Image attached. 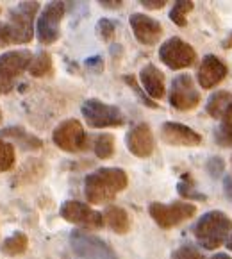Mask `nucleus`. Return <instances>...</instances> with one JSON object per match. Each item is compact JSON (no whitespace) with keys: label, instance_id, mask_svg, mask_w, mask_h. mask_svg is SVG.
I'll list each match as a JSON object with an SVG mask.
<instances>
[{"label":"nucleus","instance_id":"f257e3e1","mask_svg":"<svg viewBox=\"0 0 232 259\" xmlns=\"http://www.w3.org/2000/svg\"><path fill=\"white\" fill-rule=\"evenodd\" d=\"M129 184V177L122 168H99L84 181V195L89 204L111 202Z\"/></svg>","mask_w":232,"mask_h":259},{"label":"nucleus","instance_id":"f03ea898","mask_svg":"<svg viewBox=\"0 0 232 259\" xmlns=\"http://www.w3.org/2000/svg\"><path fill=\"white\" fill-rule=\"evenodd\" d=\"M232 234V220L223 211H209L202 214L195 225V238L206 250L221 247Z\"/></svg>","mask_w":232,"mask_h":259},{"label":"nucleus","instance_id":"7ed1b4c3","mask_svg":"<svg viewBox=\"0 0 232 259\" xmlns=\"http://www.w3.org/2000/svg\"><path fill=\"white\" fill-rule=\"evenodd\" d=\"M39 11V2H22L9 11L8 29L11 34V43L25 45L34 36V16Z\"/></svg>","mask_w":232,"mask_h":259},{"label":"nucleus","instance_id":"20e7f679","mask_svg":"<svg viewBox=\"0 0 232 259\" xmlns=\"http://www.w3.org/2000/svg\"><path fill=\"white\" fill-rule=\"evenodd\" d=\"M32 56L29 50H11L0 56V95L15 90L16 79L29 68Z\"/></svg>","mask_w":232,"mask_h":259},{"label":"nucleus","instance_id":"39448f33","mask_svg":"<svg viewBox=\"0 0 232 259\" xmlns=\"http://www.w3.org/2000/svg\"><path fill=\"white\" fill-rule=\"evenodd\" d=\"M82 116L93 129H107V127H120L125 123V116L116 106H111L102 100L88 99L80 107Z\"/></svg>","mask_w":232,"mask_h":259},{"label":"nucleus","instance_id":"423d86ee","mask_svg":"<svg viewBox=\"0 0 232 259\" xmlns=\"http://www.w3.org/2000/svg\"><path fill=\"white\" fill-rule=\"evenodd\" d=\"M150 217L154 218L159 227L171 229L175 225L182 224V222L190 220L197 213V206L191 202H173V204H161L152 202L149 207Z\"/></svg>","mask_w":232,"mask_h":259},{"label":"nucleus","instance_id":"0eeeda50","mask_svg":"<svg viewBox=\"0 0 232 259\" xmlns=\"http://www.w3.org/2000/svg\"><path fill=\"white\" fill-rule=\"evenodd\" d=\"M52 141L56 143L57 149L65 150V152L75 154L82 152L88 145V138L84 133V127L79 120H65L54 129Z\"/></svg>","mask_w":232,"mask_h":259},{"label":"nucleus","instance_id":"6e6552de","mask_svg":"<svg viewBox=\"0 0 232 259\" xmlns=\"http://www.w3.org/2000/svg\"><path fill=\"white\" fill-rule=\"evenodd\" d=\"M70 245L80 259H118L106 241L84 231H73L70 234Z\"/></svg>","mask_w":232,"mask_h":259},{"label":"nucleus","instance_id":"1a4fd4ad","mask_svg":"<svg viewBox=\"0 0 232 259\" xmlns=\"http://www.w3.org/2000/svg\"><path fill=\"white\" fill-rule=\"evenodd\" d=\"M65 16V2H49L36 23V34L41 45H52L59 38V27Z\"/></svg>","mask_w":232,"mask_h":259},{"label":"nucleus","instance_id":"9d476101","mask_svg":"<svg viewBox=\"0 0 232 259\" xmlns=\"http://www.w3.org/2000/svg\"><path fill=\"white\" fill-rule=\"evenodd\" d=\"M159 59L171 70H184L197 61V52L180 38H170L159 47Z\"/></svg>","mask_w":232,"mask_h":259},{"label":"nucleus","instance_id":"9b49d317","mask_svg":"<svg viewBox=\"0 0 232 259\" xmlns=\"http://www.w3.org/2000/svg\"><path fill=\"white\" fill-rule=\"evenodd\" d=\"M61 217L66 222L80 229H86V231H99L104 227L102 213L91 209L88 204L79 202V200H66L61 206Z\"/></svg>","mask_w":232,"mask_h":259},{"label":"nucleus","instance_id":"f8f14e48","mask_svg":"<svg viewBox=\"0 0 232 259\" xmlns=\"http://www.w3.org/2000/svg\"><path fill=\"white\" fill-rule=\"evenodd\" d=\"M170 104L179 111H191L200 104V93L195 88V82L191 75L180 73L171 82Z\"/></svg>","mask_w":232,"mask_h":259},{"label":"nucleus","instance_id":"ddd939ff","mask_svg":"<svg viewBox=\"0 0 232 259\" xmlns=\"http://www.w3.org/2000/svg\"><path fill=\"white\" fill-rule=\"evenodd\" d=\"M129 23L134 36H136V39L141 45L152 47L159 43L161 36H163V25L156 18L143 15V13H134L130 16Z\"/></svg>","mask_w":232,"mask_h":259},{"label":"nucleus","instance_id":"4468645a","mask_svg":"<svg viewBox=\"0 0 232 259\" xmlns=\"http://www.w3.org/2000/svg\"><path fill=\"white\" fill-rule=\"evenodd\" d=\"M125 143L130 154H134L136 157H143V159L152 156L154 149H156V140H154L152 129L149 123H136L127 133Z\"/></svg>","mask_w":232,"mask_h":259},{"label":"nucleus","instance_id":"2eb2a0df","mask_svg":"<svg viewBox=\"0 0 232 259\" xmlns=\"http://www.w3.org/2000/svg\"><path fill=\"white\" fill-rule=\"evenodd\" d=\"M161 138L164 143L173 147H197L202 143V136L191 127L179 122H166L161 127Z\"/></svg>","mask_w":232,"mask_h":259},{"label":"nucleus","instance_id":"dca6fc26","mask_svg":"<svg viewBox=\"0 0 232 259\" xmlns=\"http://www.w3.org/2000/svg\"><path fill=\"white\" fill-rule=\"evenodd\" d=\"M227 77V66L225 63L221 61L220 57L213 56H206L202 59L200 66H198V72H197V79L198 84H200L204 90H211L214 86L221 82V80Z\"/></svg>","mask_w":232,"mask_h":259},{"label":"nucleus","instance_id":"f3484780","mask_svg":"<svg viewBox=\"0 0 232 259\" xmlns=\"http://www.w3.org/2000/svg\"><path fill=\"white\" fill-rule=\"evenodd\" d=\"M140 80L143 86V92L156 102V100L164 97V75L157 66L154 65H145L140 72Z\"/></svg>","mask_w":232,"mask_h":259},{"label":"nucleus","instance_id":"a211bd4d","mask_svg":"<svg viewBox=\"0 0 232 259\" xmlns=\"http://www.w3.org/2000/svg\"><path fill=\"white\" fill-rule=\"evenodd\" d=\"M104 222H107V225L111 227V231H114L116 234H127L130 229V218L123 207L120 206H109L104 213Z\"/></svg>","mask_w":232,"mask_h":259},{"label":"nucleus","instance_id":"6ab92c4d","mask_svg":"<svg viewBox=\"0 0 232 259\" xmlns=\"http://www.w3.org/2000/svg\"><path fill=\"white\" fill-rule=\"evenodd\" d=\"M232 102V93L230 92H216L209 97L206 104V111L213 118H223L225 111Z\"/></svg>","mask_w":232,"mask_h":259},{"label":"nucleus","instance_id":"aec40b11","mask_svg":"<svg viewBox=\"0 0 232 259\" xmlns=\"http://www.w3.org/2000/svg\"><path fill=\"white\" fill-rule=\"evenodd\" d=\"M27 70H29V73H31L32 77H36V79L52 75L54 73L52 56H50L49 52H45V50H41V52H38L34 57H32L31 65H29Z\"/></svg>","mask_w":232,"mask_h":259},{"label":"nucleus","instance_id":"412c9836","mask_svg":"<svg viewBox=\"0 0 232 259\" xmlns=\"http://www.w3.org/2000/svg\"><path fill=\"white\" fill-rule=\"evenodd\" d=\"M27 245H29V238L22 231H16L15 234H11V236L2 241L0 250L4 252L6 255H20L27 250Z\"/></svg>","mask_w":232,"mask_h":259},{"label":"nucleus","instance_id":"4be33fe9","mask_svg":"<svg viewBox=\"0 0 232 259\" xmlns=\"http://www.w3.org/2000/svg\"><path fill=\"white\" fill-rule=\"evenodd\" d=\"M2 136L4 138H15V140L22 141V147L23 149H41V140H38L36 136H31V134H27L22 127H9V129L2 131Z\"/></svg>","mask_w":232,"mask_h":259},{"label":"nucleus","instance_id":"5701e85b","mask_svg":"<svg viewBox=\"0 0 232 259\" xmlns=\"http://www.w3.org/2000/svg\"><path fill=\"white\" fill-rule=\"evenodd\" d=\"M193 8H195V2H191V0H179V2H175L173 8H171L170 20L175 23V25L184 27L188 22V13L193 11Z\"/></svg>","mask_w":232,"mask_h":259},{"label":"nucleus","instance_id":"b1692460","mask_svg":"<svg viewBox=\"0 0 232 259\" xmlns=\"http://www.w3.org/2000/svg\"><path fill=\"white\" fill-rule=\"evenodd\" d=\"M95 154L100 159H109L114 154V138L113 134H100L95 141Z\"/></svg>","mask_w":232,"mask_h":259},{"label":"nucleus","instance_id":"393cba45","mask_svg":"<svg viewBox=\"0 0 232 259\" xmlns=\"http://www.w3.org/2000/svg\"><path fill=\"white\" fill-rule=\"evenodd\" d=\"M15 159H16V154H15L13 143L4 141L0 138V174L11 170V168L15 166Z\"/></svg>","mask_w":232,"mask_h":259},{"label":"nucleus","instance_id":"a878e982","mask_svg":"<svg viewBox=\"0 0 232 259\" xmlns=\"http://www.w3.org/2000/svg\"><path fill=\"white\" fill-rule=\"evenodd\" d=\"M214 141H216L220 147H223V149L232 147V123L221 122L220 127L214 131Z\"/></svg>","mask_w":232,"mask_h":259},{"label":"nucleus","instance_id":"bb28decb","mask_svg":"<svg viewBox=\"0 0 232 259\" xmlns=\"http://www.w3.org/2000/svg\"><path fill=\"white\" fill-rule=\"evenodd\" d=\"M179 193H180V197L188 198V202H190V200H207V197L204 193L195 191L193 183L190 181V177H188V181L179 183Z\"/></svg>","mask_w":232,"mask_h":259},{"label":"nucleus","instance_id":"cd10ccee","mask_svg":"<svg viewBox=\"0 0 232 259\" xmlns=\"http://www.w3.org/2000/svg\"><path fill=\"white\" fill-rule=\"evenodd\" d=\"M123 80H125V82L130 86V88H132V92L136 93L137 97H140V100H141V102H143V106H147V107H152V109H156V107H157V104L154 102V100L150 99V97L147 95V93H145L143 90L140 88V86H137L136 79H134L132 75H125V77H123Z\"/></svg>","mask_w":232,"mask_h":259},{"label":"nucleus","instance_id":"c85d7f7f","mask_svg":"<svg viewBox=\"0 0 232 259\" xmlns=\"http://www.w3.org/2000/svg\"><path fill=\"white\" fill-rule=\"evenodd\" d=\"M171 259H204V257H202V254L193 245H184V247L177 248V250L171 254Z\"/></svg>","mask_w":232,"mask_h":259},{"label":"nucleus","instance_id":"c756f323","mask_svg":"<svg viewBox=\"0 0 232 259\" xmlns=\"http://www.w3.org/2000/svg\"><path fill=\"white\" fill-rule=\"evenodd\" d=\"M97 32H99V36L102 39L109 41V39L113 38V34H114V23L111 22V20H107V18L99 20V23H97Z\"/></svg>","mask_w":232,"mask_h":259},{"label":"nucleus","instance_id":"7c9ffc66","mask_svg":"<svg viewBox=\"0 0 232 259\" xmlns=\"http://www.w3.org/2000/svg\"><path fill=\"white\" fill-rule=\"evenodd\" d=\"M207 170L213 177H220L221 171H223V161L221 157H213V159L207 163Z\"/></svg>","mask_w":232,"mask_h":259},{"label":"nucleus","instance_id":"2f4dec72","mask_svg":"<svg viewBox=\"0 0 232 259\" xmlns=\"http://www.w3.org/2000/svg\"><path fill=\"white\" fill-rule=\"evenodd\" d=\"M8 45H13V43H11V34H9V29H8V23L0 22V47H8Z\"/></svg>","mask_w":232,"mask_h":259},{"label":"nucleus","instance_id":"473e14b6","mask_svg":"<svg viewBox=\"0 0 232 259\" xmlns=\"http://www.w3.org/2000/svg\"><path fill=\"white\" fill-rule=\"evenodd\" d=\"M166 4H168L166 0H141V6L145 9H161Z\"/></svg>","mask_w":232,"mask_h":259},{"label":"nucleus","instance_id":"72a5a7b5","mask_svg":"<svg viewBox=\"0 0 232 259\" xmlns=\"http://www.w3.org/2000/svg\"><path fill=\"white\" fill-rule=\"evenodd\" d=\"M100 6L107 9H120L123 6L122 0H100Z\"/></svg>","mask_w":232,"mask_h":259},{"label":"nucleus","instance_id":"f704fd0d","mask_svg":"<svg viewBox=\"0 0 232 259\" xmlns=\"http://www.w3.org/2000/svg\"><path fill=\"white\" fill-rule=\"evenodd\" d=\"M221 122L232 123V102H230V106L227 107V111H225V114H223V118H221Z\"/></svg>","mask_w":232,"mask_h":259},{"label":"nucleus","instance_id":"c9c22d12","mask_svg":"<svg viewBox=\"0 0 232 259\" xmlns=\"http://www.w3.org/2000/svg\"><path fill=\"white\" fill-rule=\"evenodd\" d=\"M225 193H227L228 198H232V177L225 179Z\"/></svg>","mask_w":232,"mask_h":259},{"label":"nucleus","instance_id":"e433bc0d","mask_svg":"<svg viewBox=\"0 0 232 259\" xmlns=\"http://www.w3.org/2000/svg\"><path fill=\"white\" fill-rule=\"evenodd\" d=\"M211 259H230V255H227V254H216V255H213Z\"/></svg>","mask_w":232,"mask_h":259},{"label":"nucleus","instance_id":"4c0bfd02","mask_svg":"<svg viewBox=\"0 0 232 259\" xmlns=\"http://www.w3.org/2000/svg\"><path fill=\"white\" fill-rule=\"evenodd\" d=\"M225 243H227V248H228V250H232V234L228 236V240L225 241Z\"/></svg>","mask_w":232,"mask_h":259},{"label":"nucleus","instance_id":"58836bf2","mask_svg":"<svg viewBox=\"0 0 232 259\" xmlns=\"http://www.w3.org/2000/svg\"><path fill=\"white\" fill-rule=\"evenodd\" d=\"M0 122H2V109H0Z\"/></svg>","mask_w":232,"mask_h":259},{"label":"nucleus","instance_id":"ea45409f","mask_svg":"<svg viewBox=\"0 0 232 259\" xmlns=\"http://www.w3.org/2000/svg\"><path fill=\"white\" fill-rule=\"evenodd\" d=\"M230 163H232V157H230Z\"/></svg>","mask_w":232,"mask_h":259}]
</instances>
